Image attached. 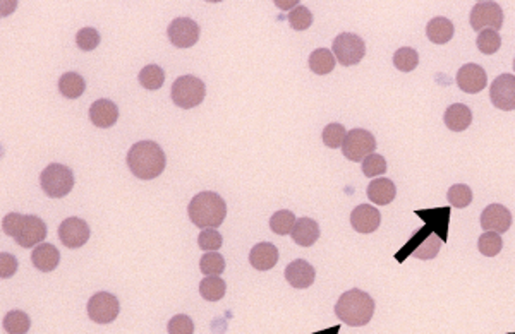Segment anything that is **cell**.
<instances>
[{
  "label": "cell",
  "instance_id": "8992f818",
  "mask_svg": "<svg viewBox=\"0 0 515 334\" xmlns=\"http://www.w3.org/2000/svg\"><path fill=\"white\" fill-rule=\"evenodd\" d=\"M332 52L340 66H356L366 55L364 40L361 36L354 35V33H342V35L333 40Z\"/></svg>",
  "mask_w": 515,
  "mask_h": 334
},
{
  "label": "cell",
  "instance_id": "1f68e13d",
  "mask_svg": "<svg viewBox=\"0 0 515 334\" xmlns=\"http://www.w3.org/2000/svg\"><path fill=\"white\" fill-rule=\"evenodd\" d=\"M417 63H419V55L411 46H402L394 55V66L400 73H411L416 69Z\"/></svg>",
  "mask_w": 515,
  "mask_h": 334
},
{
  "label": "cell",
  "instance_id": "8d00e7d4",
  "mask_svg": "<svg viewBox=\"0 0 515 334\" xmlns=\"http://www.w3.org/2000/svg\"><path fill=\"white\" fill-rule=\"evenodd\" d=\"M476 43H478V48L481 53L493 55L500 50L501 38H500V35H498V31H493V29H484V31H481L478 35Z\"/></svg>",
  "mask_w": 515,
  "mask_h": 334
},
{
  "label": "cell",
  "instance_id": "5b68a950",
  "mask_svg": "<svg viewBox=\"0 0 515 334\" xmlns=\"http://www.w3.org/2000/svg\"><path fill=\"white\" fill-rule=\"evenodd\" d=\"M206 88L201 79L194 78V75H180L172 84L170 98L179 108L189 110L198 107L203 100H205Z\"/></svg>",
  "mask_w": 515,
  "mask_h": 334
},
{
  "label": "cell",
  "instance_id": "52a82bcc",
  "mask_svg": "<svg viewBox=\"0 0 515 334\" xmlns=\"http://www.w3.org/2000/svg\"><path fill=\"white\" fill-rule=\"evenodd\" d=\"M377 150V139L366 129H352L347 132L344 145H342V153L350 162H364L369 155Z\"/></svg>",
  "mask_w": 515,
  "mask_h": 334
},
{
  "label": "cell",
  "instance_id": "603a6c76",
  "mask_svg": "<svg viewBox=\"0 0 515 334\" xmlns=\"http://www.w3.org/2000/svg\"><path fill=\"white\" fill-rule=\"evenodd\" d=\"M397 196V187L390 179H374L368 185V197L373 204L387 206Z\"/></svg>",
  "mask_w": 515,
  "mask_h": 334
},
{
  "label": "cell",
  "instance_id": "5bb4252c",
  "mask_svg": "<svg viewBox=\"0 0 515 334\" xmlns=\"http://www.w3.org/2000/svg\"><path fill=\"white\" fill-rule=\"evenodd\" d=\"M46 239V225L44 219L38 216H33V214H24L23 225H21V230L18 236H16V242H18L21 247L31 249L35 245H40Z\"/></svg>",
  "mask_w": 515,
  "mask_h": 334
},
{
  "label": "cell",
  "instance_id": "7dc6e473",
  "mask_svg": "<svg viewBox=\"0 0 515 334\" xmlns=\"http://www.w3.org/2000/svg\"><path fill=\"white\" fill-rule=\"evenodd\" d=\"M514 71H515V61H514Z\"/></svg>",
  "mask_w": 515,
  "mask_h": 334
},
{
  "label": "cell",
  "instance_id": "b9f144b4",
  "mask_svg": "<svg viewBox=\"0 0 515 334\" xmlns=\"http://www.w3.org/2000/svg\"><path fill=\"white\" fill-rule=\"evenodd\" d=\"M168 334H194V323L191 317L185 314L174 315L170 320H168L167 325Z\"/></svg>",
  "mask_w": 515,
  "mask_h": 334
},
{
  "label": "cell",
  "instance_id": "7c38bea8",
  "mask_svg": "<svg viewBox=\"0 0 515 334\" xmlns=\"http://www.w3.org/2000/svg\"><path fill=\"white\" fill-rule=\"evenodd\" d=\"M90 225L81 218H67L58 226V239L67 249H79L90 240Z\"/></svg>",
  "mask_w": 515,
  "mask_h": 334
},
{
  "label": "cell",
  "instance_id": "d4e9b609",
  "mask_svg": "<svg viewBox=\"0 0 515 334\" xmlns=\"http://www.w3.org/2000/svg\"><path fill=\"white\" fill-rule=\"evenodd\" d=\"M84 90H86V83H84V79L78 73L62 74V78L58 79V91H61V95L66 96V98H79Z\"/></svg>",
  "mask_w": 515,
  "mask_h": 334
},
{
  "label": "cell",
  "instance_id": "8fae6325",
  "mask_svg": "<svg viewBox=\"0 0 515 334\" xmlns=\"http://www.w3.org/2000/svg\"><path fill=\"white\" fill-rule=\"evenodd\" d=\"M489 98L496 108L504 112L515 110V75L501 74L493 81L489 88Z\"/></svg>",
  "mask_w": 515,
  "mask_h": 334
},
{
  "label": "cell",
  "instance_id": "bcb514c9",
  "mask_svg": "<svg viewBox=\"0 0 515 334\" xmlns=\"http://www.w3.org/2000/svg\"><path fill=\"white\" fill-rule=\"evenodd\" d=\"M339 333V328H332L328 329V331H323V333H316V334H337Z\"/></svg>",
  "mask_w": 515,
  "mask_h": 334
},
{
  "label": "cell",
  "instance_id": "ba28073f",
  "mask_svg": "<svg viewBox=\"0 0 515 334\" xmlns=\"http://www.w3.org/2000/svg\"><path fill=\"white\" fill-rule=\"evenodd\" d=\"M121 312V303L116 295L100 291L88 300V315L96 324H111Z\"/></svg>",
  "mask_w": 515,
  "mask_h": 334
},
{
  "label": "cell",
  "instance_id": "60d3db41",
  "mask_svg": "<svg viewBox=\"0 0 515 334\" xmlns=\"http://www.w3.org/2000/svg\"><path fill=\"white\" fill-rule=\"evenodd\" d=\"M76 43L83 52H91L100 45V33L95 28H83L76 35Z\"/></svg>",
  "mask_w": 515,
  "mask_h": 334
},
{
  "label": "cell",
  "instance_id": "4dcf8cb0",
  "mask_svg": "<svg viewBox=\"0 0 515 334\" xmlns=\"http://www.w3.org/2000/svg\"><path fill=\"white\" fill-rule=\"evenodd\" d=\"M200 269L205 276H220L225 271V259L218 252H206L200 261Z\"/></svg>",
  "mask_w": 515,
  "mask_h": 334
},
{
  "label": "cell",
  "instance_id": "7bdbcfd3",
  "mask_svg": "<svg viewBox=\"0 0 515 334\" xmlns=\"http://www.w3.org/2000/svg\"><path fill=\"white\" fill-rule=\"evenodd\" d=\"M23 219H24V214L9 213L6 218L2 219L4 231H6L9 236H12V239H16L21 230V225H23Z\"/></svg>",
  "mask_w": 515,
  "mask_h": 334
},
{
  "label": "cell",
  "instance_id": "3957f363",
  "mask_svg": "<svg viewBox=\"0 0 515 334\" xmlns=\"http://www.w3.org/2000/svg\"><path fill=\"white\" fill-rule=\"evenodd\" d=\"M189 218L198 228H218L227 216L225 201L215 192H200L189 202Z\"/></svg>",
  "mask_w": 515,
  "mask_h": 334
},
{
  "label": "cell",
  "instance_id": "7402d4cb",
  "mask_svg": "<svg viewBox=\"0 0 515 334\" xmlns=\"http://www.w3.org/2000/svg\"><path fill=\"white\" fill-rule=\"evenodd\" d=\"M292 240L301 247H311L320 239V226L315 219L299 218L292 230Z\"/></svg>",
  "mask_w": 515,
  "mask_h": 334
},
{
  "label": "cell",
  "instance_id": "d6986e66",
  "mask_svg": "<svg viewBox=\"0 0 515 334\" xmlns=\"http://www.w3.org/2000/svg\"><path fill=\"white\" fill-rule=\"evenodd\" d=\"M278 261V249L270 242L256 244L249 252V262L258 271H268Z\"/></svg>",
  "mask_w": 515,
  "mask_h": 334
},
{
  "label": "cell",
  "instance_id": "ac0fdd59",
  "mask_svg": "<svg viewBox=\"0 0 515 334\" xmlns=\"http://www.w3.org/2000/svg\"><path fill=\"white\" fill-rule=\"evenodd\" d=\"M119 118V108L111 100H96L90 107V120L95 127L108 129Z\"/></svg>",
  "mask_w": 515,
  "mask_h": 334
},
{
  "label": "cell",
  "instance_id": "f6af8a7d",
  "mask_svg": "<svg viewBox=\"0 0 515 334\" xmlns=\"http://www.w3.org/2000/svg\"><path fill=\"white\" fill-rule=\"evenodd\" d=\"M275 4L278 7H280V9H290L292 6L297 7V2H280V0H277Z\"/></svg>",
  "mask_w": 515,
  "mask_h": 334
},
{
  "label": "cell",
  "instance_id": "ffe728a7",
  "mask_svg": "<svg viewBox=\"0 0 515 334\" xmlns=\"http://www.w3.org/2000/svg\"><path fill=\"white\" fill-rule=\"evenodd\" d=\"M443 122H445L447 129L452 132H462L472 122V112L467 105L464 103H454L447 108L445 115H443Z\"/></svg>",
  "mask_w": 515,
  "mask_h": 334
},
{
  "label": "cell",
  "instance_id": "9a60e30c",
  "mask_svg": "<svg viewBox=\"0 0 515 334\" xmlns=\"http://www.w3.org/2000/svg\"><path fill=\"white\" fill-rule=\"evenodd\" d=\"M512 225V214L501 204H489L481 213V228L484 231H495V234H505Z\"/></svg>",
  "mask_w": 515,
  "mask_h": 334
},
{
  "label": "cell",
  "instance_id": "2e32d148",
  "mask_svg": "<svg viewBox=\"0 0 515 334\" xmlns=\"http://www.w3.org/2000/svg\"><path fill=\"white\" fill-rule=\"evenodd\" d=\"M382 223V214L369 204H361L350 213V225L357 234H373Z\"/></svg>",
  "mask_w": 515,
  "mask_h": 334
},
{
  "label": "cell",
  "instance_id": "7a4b0ae2",
  "mask_svg": "<svg viewBox=\"0 0 515 334\" xmlns=\"http://www.w3.org/2000/svg\"><path fill=\"white\" fill-rule=\"evenodd\" d=\"M335 314L342 323L361 328L368 324L374 314V300L366 291L352 288L342 293L335 306Z\"/></svg>",
  "mask_w": 515,
  "mask_h": 334
},
{
  "label": "cell",
  "instance_id": "277c9868",
  "mask_svg": "<svg viewBox=\"0 0 515 334\" xmlns=\"http://www.w3.org/2000/svg\"><path fill=\"white\" fill-rule=\"evenodd\" d=\"M40 184L44 192L52 199L66 197L74 187V175L71 168L66 165L52 163L41 172Z\"/></svg>",
  "mask_w": 515,
  "mask_h": 334
},
{
  "label": "cell",
  "instance_id": "cb8c5ba5",
  "mask_svg": "<svg viewBox=\"0 0 515 334\" xmlns=\"http://www.w3.org/2000/svg\"><path fill=\"white\" fill-rule=\"evenodd\" d=\"M454 33H455V29H454V24H452V21L447 18H442V16L433 18L428 23V26H426V36H428L429 41H433V43H437V45L449 43L452 38H454Z\"/></svg>",
  "mask_w": 515,
  "mask_h": 334
},
{
  "label": "cell",
  "instance_id": "44dd1931",
  "mask_svg": "<svg viewBox=\"0 0 515 334\" xmlns=\"http://www.w3.org/2000/svg\"><path fill=\"white\" fill-rule=\"evenodd\" d=\"M61 261V254H58L57 247L52 244H40L31 252V262L36 269L44 273H50L58 266Z\"/></svg>",
  "mask_w": 515,
  "mask_h": 334
},
{
  "label": "cell",
  "instance_id": "4fadbf2b",
  "mask_svg": "<svg viewBox=\"0 0 515 334\" xmlns=\"http://www.w3.org/2000/svg\"><path fill=\"white\" fill-rule=\"evenodd\" d=\"M457 86L467 95H476V93L483 91L486 88L488 78L484 69L478 63H466L459 69L457 73Z\"/></svg>",
  "mask_w": 515,
  "mask_h": 334
},
{
  "label": "cell",
  "instance_id": "74e56055",
  "mask_svg": "<svg viewBox=\"0 0 515 334\" xmlns=\"http://www.w3.org/2000/svg\"><path fill=\"white\" fill-rule=\"evenodd\" d=\"M289 23L295 31H304L313 24V14L306 6H297L289 12Z\"/></svg>",
  "mask_w": 515,
  "mask_h": 334
},
{
  "label": "cell",
  "instance_id": "83f0119b",
  "mask_svg": "<svg viewBox=\"0 0 515 334\" xmlns=\"http://www.w3.org/2000/svg\"><path fill=\"white\" fill-rule=\"evenodd\" d=\"M31 328V319L26 312L23 310H11L9 314L4 317V329L7 334H26Z\"/></svg>",
  "mask_w": 515,
  "mask_h": 334
},
{
  "label": "cell",
  "instance_id": "ab89813d",
  "mask_svg": "<svg viewBox=\"0 0 515 334\" xmlns=\"http://www.w3.org/2000/svg\"><path fill=\"white\" fill-rule=\"evenodd\" d=\"M222 244L223 239L217 231V228H206V230H203L200 236H198V245H200L205 252H217L218 249L222 247Z\"/></svg>",
  "mask_w": 515,
  "mask_h": 334
},
{
  "label": "cell",
  "instance_id": "d590c367",
  "mask_svg": "<svg viewBox=\"0 0 515 334\" xmlns=\"http://www.w3.org/2000/svg\"><path fill=\"white\" fill-rule=\"evenodd\" d=\"M345 137H347V130H345L344 125L337 124V122H333V124H328L327 127H325L323 134H322L323 145L327 147H332V150L342 147Z\"/></svg>",
  "mask_w": 515,
  "mask_h": 334
},
{
  "label": "cell",
  "instance_id": "e575fe53",
  "mask_svg": "<svg viewBox=\"0 0 515 334\" xmlns=\"http://www.w3.org/2000/svg\"><path fill=\"white\" fill-rule=\"evenodd\" d=\"M447 197H449V202L454 206V208L462 209L467 208V206L472 202V190L469 185L466 184H455L449 189Z\"/></svg>",
  "mask_w": 515,
  "mask_h": 334
},
{
  "label": "cell",
  "instance_id": "e0dca14e",
  "mask_svg": "<svg viewBox=\"0 0 515 334\" xmlns=\"http://www.w3.org/2000/svg\"><path fill=\"white\" fill-rule=\"evenodd\" d=\"M315 268L304 259H295L287 266L285 269V280L289 281L290 286L297 290L310 288L315 283Z\"/></svg>",
  "mask_w": 515,
  "mask_h": 334
},
{
  "label": "cell",
  "instance_id": "f35d334b",
  "mask_svg": "<svg viewBox=\"0 0 515 334\" xmlns=\"http://www.w3.org/2000/svg\"><path fill=\"white\" fill-rule=\"evenodd\" d=\"M361 170L366 177H369V179H377L378 175H383V173L387 172V160L383 158L382 155H369L368 158H364V162H362Z\"/></svg>",
  "mask_w": 515,
  "mask_h": 334
},
{
  "label": "cell",
  "instance_id": "836d02e7",
  "mask_svg": "<svg viewBox=\"0 0 515 334\" xmlns=\"http://www.w3.org/2000/svg\"><path fill=\"white\" fill-rule=\"evenodd\" d=\"M501 247H504V240L495 231H484L478 240L479 252L486 257L498 256L501 252Z\"/></svg>",
  "mask_w": 515,
  "mask_h": 334
},
{
  "label": "cell",
  "instance_id": "6da1fadb",
  "mask_svg": "<svg viewBox=\"0 0 515 334\" xmlns=\"http://www.w3.org/2000/svg\"><path fill=\"white\" fill-rule=\"evenodd\" d=\"M167 158L163 150L153 141H141L131 146L128 167L134 177L141 180H153L165 170Z\"/></svg>",
  "mask_w": 515,
  "mask_h": 334
},
{
  "label": "cell",
  "instance_id": "4316f807",
  "mask_svg": "<svg viewBox=\"0 0 515 334\" xmlns=\"http://www.w3.org/2000/svg\"><path fill=\"white\" fill-rule=\"evenodd\" d=\"M227 291L225 281L220 276H206L205 280L200 283V293L201 297L208 302H218L223 298Z\"/></svg>",
  "mask_w": 515,
  "mask_h": 334
},
{
  "label": "cell",
  "instance_id": "484cf974",
  "mask_svg": "<svg viewBox=\"0 0 515 334\" xmlns=\"http://www.w3.org/2000/svg\"><path fill=\"white\" fill-rule=\"evenodd\" d=\"M335 55L328 48H318L310 55V69L318 75L330 74L335 69Z\"/></svg>",
  "mask_w": 515,
  "mask_h": 334
},
{
  "label": "cell",
  "instance_id": "ee69618b",
  "mask_svg": "<svg viewBox=\"0 0 515 334\" xmlns=\"http://www.w3.org/2000/svg\"><path fill=\"white\" fill-rule=\"evenodd\" d=\"M16 271H18V259H16L12 254H0V278L7 280V278H11Z\"/></svg>",
  "mask_w": 515,
  "mask_h": 334
},
{
  "label": "cell",
  "instance_id": "30bf717a",
  "mask_svg": "<svg viewBox=\"0 0 515 334\" xmlns=\"http://www.w3.org/2000/svg\"><path fill=\"white\" fill-rule=\"evenodd\" d=\"M167 36L177 48H189L200 40V26L196 21L189 18H177L168 24Z\"/></svg>",
  "mask_w": 515,
  "mask_h": 334
},
{
  "label": "cell",
  "instance_id": "f1b7e54d",
  "mask_svg": "<svg viewBox=\"0 0 515 334\" xmlns=\"http://www.w3.org/2000/svg\"><path fill=\"white\" fill-rule=\"evenodd\" d=\"M139 84H141L145 90L155 91L160 90L165 83V73H163L162 67L158 66H146L145 69H141V73L138 75Z\"/></svg>",
  "mask_w": 515,
  "mask_h": 334
},
{
  "label": "cell",
  "instance_id": "d6a6232c",
  "mask_svg": "<svg viewBox=\"0 0 515 334\" xmlns=\"http://www.w3.org/2000/svg\"><path fill=\"white\" fill-rule=\"evenodd\" d=\"M440 247H442L440 236H438L437 234H429L428 236H426L424 242L421 244L419 247L414 249L412 257H416V259H421V261L434 259V257L438 256V252H440Z\"/></svg>",
  "mask_w": 515,
  "mask_h": 334
},
{
  "label": "cell",
  "instance_id": "9c48e42d",
  "mask_svg": "<svg viewBox=\"0 0 515 334\" xmlns=\"http://www.w3.org/2000/svg\"><path fill=\"white\" fill-rule=\"evenodd\" d=\"M471 28L474 31H484V29H493L498 31L504 26V11L496 2H478L471 11L469 18Z\"/></svg>",
  "mask_w": 515,
  "mask_h": 334
},
{
  "label": "cell",
  "instance_id": "f546056e",
  "mask_svg": "<svg viewBox=\"0 0 515 334\" xmlns=\"http://www.w3.org/2000/svg\"><path fill=\"white\" fill-rule=\"evenodd\" d=\"M295 221H297V219H295L292 211L282 209L277 211V213L270 218V228H272L273 234L277 235H289L292 234Z\"/></svg>",
  "mask_w": 515,
  "mask_h": 334
}]
</instances>
